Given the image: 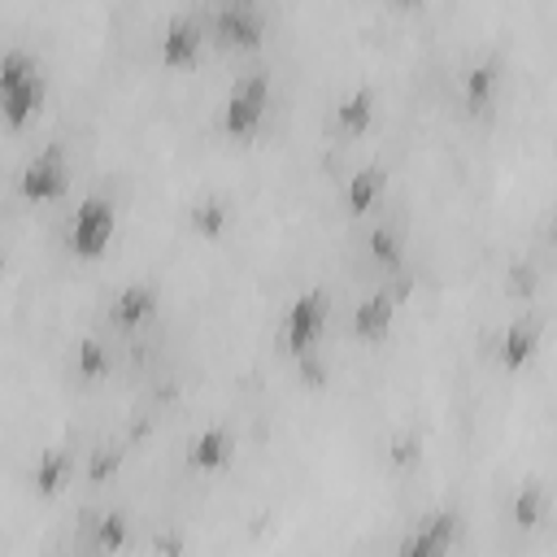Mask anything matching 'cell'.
<instances>
[{"label":"cell","instance_id":"obj_23","mask_svg":"<svg viewBox=\"0 0 557 557\" xmlns=\"http://www.w3.org/2000/svg\"><path fill=\"white\" fill-rule=\"evenodd\" d=\"M418 457H422V440H418V431H396V435L387 440V461H392L396 470L418 466Z\"/></svg>","mask_w":557,"mask_h":557},{"label":"cell","instance_id":"obj_5","mask_svg":"<svg viewBox=\"0 0 557 557\" xmlns=\"http://www.w3.org/2000/svg\"><path fill=\"white\" fill-rule=\"evenodd\" d=\"M17 187H22V196H26V200H35V205L57 200V196L70 187V161H65L61 144H48L44 152H35V157L22 165Z\"/></svg>","mask_w":557,"mask_h":557},{"label":"cell","instance_id":"obj_1","mask_svg":"<svg viewBox=\"0 0 557 557\" xmlns=\"http://www.w3.org/2000/svg\"><path fill=\"white\" fill-rule=\"evenodd\" d=\"M131 540V518L122 509L87 505L74 527V557H113Z\"/></svg>","mask_w":557,"mask_h":557},{"label":"cell","instance_id":"obj_14","mask_svg":"<svg viewBox=\"0 0 557 557\" xmlns=\"http://www.w3.org/2000/svg\"><path fill=\"white\" fill-rule=\"evenodd\" d=\"M187 222H191L196 235L218 239V235L226 231V222H231V205H226V196H218V191H200V196L187 205Z\"/></svg>","mask_w":557,"mask_h":557},{"label":"cell","instance_id":"obj_13","mask_svg":"<svg viewBox=\"0 0 557 557\" xmlns=\"http://www.w3.org/2000/svg\"><path fill=\"white\" fill-rule=\"evenodd\" d=\"M496 87H500V57H483L466 70V104L470 113H483L492 100H496Z\"/></svg>","mask_w":557,"mask_h":557},{"label":"cell","instance_id":"obj_24","mask_svg":"<svg viewBox=\"0 0 557 557\" xmlns=\"http://www.w3.org/2000/svg\"><path fill=\"white\" fill-rule=\"evenodd\" d=\"M535 287H540L535 265H531V261H509V270H505V292L527 300V296H535Z\"/></svg>","mask_w":557,"mask_h":557},{"label":"cell","instance_id":"obj_11","mask_svg":"<svg viewBox=\"0 0 557 557\" xmlns=\"http://www.w3.org/2000/svg\"><path fill=\"white\" fill-rule=\"evenodd\" d=\"M392 313H396V300H392L383 287L370 292V296L352 309V335H357V339H370V344L383 339V335L392 331Z\"/></svg>","mask_w":557,"mask_h":557},{"label":"cell","instance_id":"obj_18","mask_svg":"<svg viewBox=\"0 0 557 557\" xmlns=\"http://www.w3.org/2000/svg\"><path fill=\"white\" fill-rule=\"evenodd\" d=\"M383 191V170L379 165H361L357 174H348V187H344V205L348 213H366Z\"/></svg>","mask_w":557,"mask_h":557},{"label":"cell","instance_id":"obj_2","mask_svg":"<svg viewBox=\"0 0 557 557\" xmlns=\"http://www.w3.org/2000/svg\"><path fill=\"white\" fill-rule=\"evenodd\" d=\"M265 104H270V78L261 70L239 74L231 83V91H226V104H222V131L235 135V139L252 135L261 126V117H265Z\"/></svg>","mask_w":557,"mask_h":557},{"label":"cell","instance_id":"obj_26","mask_svg":"<svg viewBox=\"0 0 557 557\" xmlns=\"http://www.w3.org/2000/svg\"><path fill=\"white\" fill-rule=\"evenodd\" d=\"M396 557H444V548H440L426 531H418V527H413V531L396 544Z\"/></svg>","mask_w":557,"mask_h":557},{"label":"cell","instance_id":"obj_29","mask_svg":"<svg viewBox=\"0 0 557 557\" xmlns=\"http://www.w3.org/2000/svg\"><path fill=\"white\" fill-rule=\"evenodd\" d=\"M0 270H4V248H0Z\"/></svg>","mask_w":557,"mask_h":557},{"label":"cell","instance_id":"obj_16","mask_svg":"<svg viewBox=\"0 0 557 557\" xmlns=\"http://www.w3.org/2000/svg\"><path fill=\"white\" fill-rule=\"evenodd\" d=\"M65 479H70V453H65V448H44V453L35 457L30 487H35L39 496H57V492L65 487Z\"/></svg>","mask_w":557,"mask_h":557},{"label":"cell","instance_id":"obj_20","mask_svg":"<svg viewBox=\"0 0 557 557\" xmlns=\"http://www.w3.org/2000/svg\"><path fill=\"white\" fill-rule=\"evenodd\" d=\"M74 370L83 374V379H100L104 370H109V352H104V344L100 339H78L74 344Z\"/></svg>","mask_w":557,"mask_h":557},{"label":"cell","instance_id":"obj_27","mask_svg":"<svg viewBox=\"0 0 557 557\" xmlns=\"http://www.w3.org/2000/svg\"><path fill=\"white\" fill-rule=\"evenodd\" d=\"M296 361H300V383H309V387H326L331 366H326V357H318V348H313V352H300Z\"/></svg>","mask_w":557,"mask_h":557},{"label":"cell","instance_id":"obj_25","mask_svg":"<svg viewBox=\"0 0 557 557\" xmlns=\"http://www.w3.org/2000/svg\"><path fill=\"white\" fill-rule=\"evenodd\" d=\"M122 444H100L96 453H91V466H87V474H91V483H100V479H113L117 474V466H122Z\"/></svg>","mask_w":557,"mask_h":557},{"label":"cell","instance_id":"obj_22","mask_svg":"<svg viewBox=\"0 0 557 557\" xmlns=\"http://www.w3.org/2000/svg\"><path fill=\"white\" fill-rule=\"evenodd\" d=\"M418 531H426V535L448 553V548H453V540H457V513H453V509H431V513H422Z\"/></svg>","mask_w":557,"mask_h":557},{"label":"cell","instance_id":"obj_15","mask_svg":"<svg viewBox=\"0 0 557 557\" xmlns=\"http://www.w3.org/2000/svg\"><path fill=\"white\" fill-rule=\"evenodd\" d=\"M335 122H339L348 135H366L370 122H374V91H370V87L344 91L339 104H335Z\"/></svg>","mask_w":557,"mask_h":557},{"label":"cell","instance_id":"obj_7","mask_svg":"<svg viewBox=\"0 0 557 557\" xmlns=\"http://www.w3.org/2000/svg\"><path fill=\"white\" fill-rule=\"evenodd\" d=\"M535 344H540V331H535V322H527V318H513L496 339H487V348L500 357L505 370H522V366L535 357Z\"/></svg>","mask_w":557,"mask_h":557},{"label":"cell","instance_id":"obj_4","mask_svg":"<svg viewBox=\"0 0 557 557\" xmlns=\"http://www.w3.org/2000/svg\"><path fill=\"white\" fill-rule=\"evenodd\" d=\"M113 226H117V213L104 196H87L74 218H70V252L78 257H100L104 244L113 239Z\"/></svg>","mask_w":557,"mask_h":557},{"label":"cell","instance_id":"obj_28","mask_svg":"<svg viewBox=\"0 0 557 557\" xmlns=\"http://www.w3.org/2000/svg\"><path fill=\"white\" fill-rule=\"evenodd\" d=\"M183 548H187L183 531H170V527H165V531L152 535V553H157V557H183Z\"/></svg>","mask_w":557,"mask_h":557},{"label":"cell","instance_id":"obj_17","mask_svg":"<svg viewBox=\"0 0 557 557\" xmlns=\"http://www.w3.org/2000/svg\"><path fill=\"white\" fill-rule=\"evenodd\" d=\"M366 252H370V261H374L383 274H400V270H405V239H400V231H392V226H374L370 239H366Z\"/></svg>","mask_w":557,"mask_h":557},{"label":"cell","instance_id":"obj_12","mask_svg":"<svg viewBox=\"0 0 557 557\" xmlns=\"http://www.w3.org/2000/svg\"><path fill=\"white\" fill-rule=\"evenodd\" d=\"M231 453H235V440H231L226 426H205V431L187 444V461H191L196 470H222V466L231 461Z\"/></svg>","mask_w":557,"mask_h":557},{"label":"cell","instance_id":"obj_6","mask_svg":"<svg viewBox=\"0 0 557 557\" xmlns=\"http://www.w3.org/2000/svg\"><path fill=\"white\" fill-rule=\"evenodd\" d=\"M205 30H213V39H222V44H257L265 30V13L248 0H231L209 13Z\"/></svg>","mask_w":557,"mask_h":557},{"label":"cell","instance_id":"obj_3","mask_svg":"<svg viewBox=\"0 0 557 557\" xmlns=\"http://www.w3.org/2000/svg\"><path fill=\"white\" fill-rule=\"evenodd\" d=\"M322 326H326V292H322V287H313V292H300V296L287 305L278 339H283V348H287V352H296V357H300V352H313V348H318Z\"/></svg>","mask_w":557,"mask_h":557},{"label":"cell","instance_id":"obj_8","mask_svg":"<svg viewBox=\"0 0 557 557\" xmlns=\"http://www.w3.org/2000/svg\"><path fill=\"white\" fill-rule=\"evenodd\" d=\"M200 44H205V22H200V17H170L165 30H161V57H165L170 65L196 61Z\"/></svg>","mask_w":557,"mask_h":557},{"label":"cell","instance_id":"obj_10","mask_svg":"<svg viewBox=\"0 0 557 557\" xmlns=\"http://www.w3.org/2000/svg\"><path fill=\"white\" fill-rule=\"evenodd\" d=\"M157 313V287L152 283H126L113 300H109V318L117 326H139Z\"/></svg>","mask_w":557,"mask_h":557},{"label":"cell","instance_id":"obj_21","mask_svg":"<svg viewBox=\"0 0 557 557\" xmlns=\"http://www.w3.org/2000/svg\"><path fill=\"white\" fill-rule=\"evenodd\" d=\"M540 513H544V492H540V483H522L518 496H513V522L527 531V527L540 522Z\"/></svg>","mask_w":557,"mask_h":557},{"label":"cell","instance_id":"obj_9","mask_svg":"<svg viewBox=\"0 0 557 557\" xmlns=\"http://www.w3.org/2000/svg\"><path fill=\"white\" fill-rule=\"evenodd\" d=\"M39 104H44V74H30V78L0 91V117L9 126H26L39 113Z\"/></svg>","mask_w":557,"mask_h":557},{"label":"cell","instance_id":"obj_19","mask_svg":"<svg viewBox=\"0 0 557 557\" xmlns=\"http://www.w3.org/2000/svg\"><path fill=\"white\" fill-rule=\"evenodd\" d=\"M30 74H39V61L26 48H4L0 52V91L22 83V78H30Z\"/></svg>","mask_w":557,"mask_h":557}]
</instances>
